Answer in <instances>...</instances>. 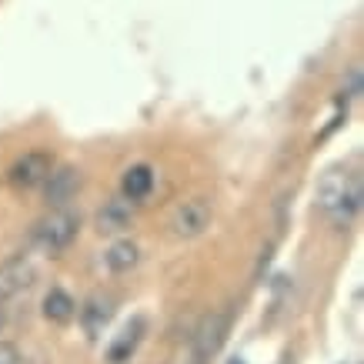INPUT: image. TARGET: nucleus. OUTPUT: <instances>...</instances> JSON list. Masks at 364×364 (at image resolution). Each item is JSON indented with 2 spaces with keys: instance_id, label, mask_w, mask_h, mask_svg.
<instances>
[{
  "instance_id": "obj_19",
  "label": "nucleus",
  "mask_w": 364,
  "mask_h": 364,
  "mask_svg": "<svg viewBox=\"0 0 364 364\" xmlns=\"http://www.w3.org/2000/svg\"><path fill=\"white\" fill-rule=\"evenodd\" d=\"M4 324H7V314H4V308H0V331H4Z\"/></svg>"
},
{
  "instance_id": "obj_2",
  "label": "nucleus",
  "mask_w": 364,
  "mask_h": 364,
  "mask_svg": "<svg viewBox=\"0 0 364 364\" xmlns=\"http://www.w3.org/2000/svg\"><path fill=\"white\" fill-rule=\"evenodd\" d=\"M77 231H80V214L54 208L47 218H41V221L31 228V247L47 254V257H60V254L74 244Z\"/></svg>"
},
{
  "instance_id": "obj_15",
  "label": "nucleus",
  "mask_w": 364,
  "mask_h": 364,
  "mask_svg": "<svg viewBox=\"0 0 364 364\" xmlns=\"http://www.w3.org/2000/svg\"><path fill=\"white\" fill-rule=\"evenodd\" d=\"M0 364H21V351L11 341H0Z\"/></svg>"
},
{
  "instance_id": "obj_9",
  "label": "nucleus",
  "mask_w": 364,
  "mask_h": 364,
  "mask_svg": "<svg viewBox=\"0 0 364 364\" xmlns=\"http://www.w3.org/2000/svg\"><path fill=\"white\" fill-rule=\"evenodd\" d=\"M134 218H137V210H134V200L114 198V200H107V204L97 210V218H94V228H97V234H124V231H127V228L134 224Z\"/></svg>"
},
{
  "instance_id": "obj_3",
  "label": "nucleus",
  "mask_w": 364,
  "mask_h": 364,
  "mask_svg": "<svg viewBox=\"0 0 364 364\" xmlns=\"http://www.w3.org/2000/svg\"><path fill=\"white\" fill-rule=\"evenodd\" d=\"M228 334H231V311H210V314H204L198 324V331L191 334V351H194V358H198L200 364H208L210 358L224 348Z\"/></svg>"
},
{
  "instance_id": "obj_1",
  "label": "nucleus",
  "mask_w": 364,
  "mask_h": 364,
  "mask_svg": "<svg viewBox=\"0 0 364 364\" xmlns=\"http://www.w3.org/2000/svg\"><path fill=\"white\" fill-rule=\"evenodd\" d=\"M318 204L338 228H348L361 210V177L344 167L328 171L318 184Z\"/></svg>"
},
{
  "instance_id": "obj_10",
  "label": "nucleus",
  "mask_w": 364,
  "mask_h": 364,
  "mask_svg": "<svg viewBox=\"0 0 364 364\" xmlns=\"http://www.w3.org/2000/svg\"><path fill=\"white\" fill-rule=\"evenodd\" d=\"M77 318H80V324H84L87 338H97L114 318V298H107V294H90V298L84 301V308H77Z\"/></svg>"
},
{
  "instance_id": "obj_17",
  "label": "nucleus",
  "mask_w": 364,
  "mask_h": 364,
  "mask_svg": "<svg viewBox=\"0 0 364 364\" xmlns=\"http://www.w3.org/2000/svg\"><path fill=\"white\" fill-rule=\"evenodd\" d=\"M277 364H294V354H281V361Z\"/></svg>"
},
{
  "instance_id": "obj_11",
  "label": "nucleus",
  "mask_w": 364,
  "mask_h": 364,
  "mask_svg": "<svg viewBox=\"0 0 364 364\" xmlns=\"http://www.w3.org/2000/svg\"><path fill=\"white\" fill-rule=\"evenodd\" d=\"M154 167L151 164H131L124 171L121 177V194L134 204H141L144 198H151V191H154Z\"/></svg>"
},
{
  "instance_id": "obj_16",
  "label": "nucleus",
  "mask_w": 364,
  "mask_h": 364,
  "mask_svg": "<svg viewBox=\"0 0 364 364\" xmlns=\"http://www.w3.org/2000/svg\"><path fill=\"white\" fill-rule=\"evenodd\" d=\"M174 364H200V361L194 358V351H188V358H181V361H174Z\"/></svg>"
},
{
  "instance_id": "obj_8",
  "label": "nucleus",
  "mask_w": 364,
  "mask_h": 364,
  "mask_svg": "<svg viewBox=\"0 0 364 364\" xmlns=\"http://www.w3.org/2000/svg\"><path fill=\"white\" fill-rule=\"evenodd\" d=\"M144 331H147V321H144L141 314H134V318L121 328V334H117V338L107 344L104 361H107V364H127L134 354H137V348H141Z\"/></svg>"
},
{
  "instance_id": "obj_12",
  "label": "nucleus",
  "mask_w": 364,
  "mask_h": 364,
  "mask_svg": "<svg viewBox=\"0 0 364 364\" xmlns=\"http://www.w3.org/2000/svg\"><path fill=\"white\" fill-rule=\"evenodd\" d=\"M41 311H44V318L50 321V324H70V321L77 318V301L70 298L64 287H50L44 294Z\"/></svg>"
},
{
  "instance_id": "obj_7",
  "label": "nucleus",
  "mask_w": 364,
  "mask_h": 364,
  "mask_svg": "<svg viewBox=\"0 0 364 364\" xmlns=\"http://www.w3.org/2000/svg\"><path fill=\"white\" fill-rule=\"evenodd\" d=\"M37 281V264L31 261V254H14L11 261L0 264V301L17 298Z\"/></svg>"
},
{
  "instance_id": "obj_13",
  "label": "nucleus",
  "mask_w": 364,
  "mask_h": 364,
  "mask_svg": "<svg viewBox=\"0 0 364 364\" xmlns=\"http://www.w3.org/2000/svg\"><path fill=\"white\" fill-rule=\"evenodd\" d=\"M137 261H141V247H137L134 241H114L111 247L104 251V264H107V271H114V274H127V271H134Z\"/></svg>"
},
{
  "instance_id": "obj_6",
  "label": "nucleus",
  "mask_w": 364,
  "mask_h": 364,
  "mask_svg": "<svg viewBox=\"0 0 364 364\" xmlns=\"http://www.w3.org/2000/svg\"><path fill=\"white\" fill-rule=\"evenodd\" d=\"M41 188H44V200L50 208H64V204H70V200L80 194V188H84V171H80V167H70V164L54 167Z\"/></svg>"
},
{
  "instance_id": "obj_4",
  "label": "nucleus",
  "mask_w": 364,
  "mask_h": 364,
  "mask_svg": "<svg viewBox=\"0 0 364 364\" xmlns=\"http://www.w3.org/2000/svg\"><path fill=\"white\" fill-rule=\"evenodd\" d=\"M50 171H54V157L47 154V151H27V154H21L11 164V171H7V184H11L17 194H23V191L41 188Z\"/></svg>"
},
{
  "instance_id": "obj_5",
  "label": "nucleus",
  "mask_w": 364,
  "mask_h": 364,
  "mask_svg": "<svg viewBox=\"0 0 364 364\" xmlns=\"http://www.w3.org/2000/svg\"><path fill=\"white\" fill-rule=\"evenodd\" d=\"M210 221H214L210 200L191 198V200H184V204H177L174 208V214H171V231H174L177 237L191 241V237H200V234L208 231Z\"/></svg>"
},
{
  "instance_id": "obj_18",
  "label": "nucleus",
  "mask_w": 364,
  "mask_h": 364,
  "mask_svg": "<svg viewBox=\"0 0 364 364\" xmlns=\"http://www.w3.org/2000/svg\"><path fill=\"white\" fill-rule=\"evenodd\" d=\"M228 364H247V361H244V358H237V354H234V358H228Z\"/></svg>"
},
{
  "instance_id": "obj_14",
  "label": "nucleus",
  "mask_w": 364,
  "mask_h": 364,
  "mask_svg": "<svg viewBox=\"0 0 364 364\" xmlns=\"http://www.w3.org/2000/svg\"><path fill=\"white\" fill-rule=\"evenodd\" d=\"M341 94L348 100H354L358 94H361V67H351V70H348V84L341 87Z\"/></svg>"
}]
</instances>
